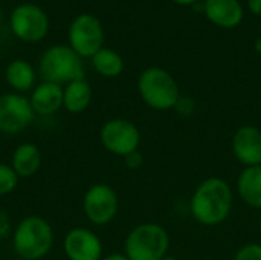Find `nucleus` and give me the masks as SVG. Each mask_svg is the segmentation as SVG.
Wrapping results in <instances>:
<instances>
[{"label": "nucleus", "mask_w": 261, "mask_h": 260, "mask_svg": "<svg viewBox=\"0 0 261 260\" xmlns=\"http://www.w3.org/2000/svg\"><path fill=\"white\" fill-rule=\"evenodd\" d=\"M232 202L231 185L225 179L213 176L197 185L190 201V210L200 225L216 227L228 219Z\"/></svg>", "instance_id": "1"}, {"label": "nucleus", "mask_w": 261, "mask_h": 260, "mask_svg": "<svg viewBox=\"0 0 261 260\" xmlns=\"http://www.w3.org/2000/svg\"><path fill=\"white\" fill-rule=\"evenodd\" d=\"M54 245V230L41 216H26L12 231V248L23 260H41Z\"/></svg>", "instance_id": "2"}, {"label": "nucleus", "mask_w": 261, "mask_h": 260, "mask_svg": "<svg viewBox=\"0 0 261 260\" xmlns=\"http://www.w3.org/2000/svg\"><path fill=\"white\" fill-rule=\"evenodd\" d=\"M38 72L43 81L63 86L83 80L84 64L83 58L69 44H54L41 54Z\"/></svg>", "instance_id": "3"}, {"label": "nucleus", "mask_w": 261, "mask_h": 260, "mask_svg": "<svg viewBox=\"0 0 261 260\" xmlns=\"http://www.w3.org/2000/svg\"><path fill=\"white\" fill-rule=\"evenodd\" d=\"M138 92L144 103L156 110L174 109L179 98V86L174 77L158 66L147 67L138 78Z\"/></svg>", "instance_id": "4"}, {"label": "nucleus", "mask_w": 261, "mask_h": 260, "mask_svg": "<svg viewBox=\"0 0 261 260\" xmlns=\"http://www.w3.org/2000/svg\"><path fill=\"white\" fill-rule=\"evenodd\" d=\"M170 248L167 230L154 222L136 225L125 238L124 254L128 260H161Z\"/></svg>", "instance_id": "5"}, {"label": "nucleus", "mask_w": 261, "mask_h": 260, "mask_svg": "<svg viewBox=\"0 0 261 260\" xmlns=\"http://www.w3.org/2000/svg\"><path fill=\"white\" fill-rule=\"evenodd\" d=\"M67 41L81 58H92L104 48V28L99 18L87 12L76 15L69 25Z\"/></svg>", "instance_id": "6"}, {"label": "nucleus", "mask_w": 261, "mask_h": 260, "mask_svg": "<svg viewBox=\"0 0 261 260\" xmlns=\"http://www.w3.org/2000/svg\"><path fill=\"white\" fill-rule=\"evenodd\" d=\"M12 34L24 43H38L49 32V17L46 11L35 3L17 5L9 17Z\"/></svg>", "instance_id": "7"}, {"label": "nucleus", "mask_w": 261, "mask_h": 260, "mask_svg": "<svg viewBox=\"0 0 261 260\" xmlns=\"http://www.w3.org/2000/svg\"><path fill=\"white\" fill-rule=\"evenodd\" d=\"M99 139L109 153L125 158L139 149L141 132L132 121L115 118L104 123L99 132Z\"/></svg>", "instance_id": "8"}, {"label": "nucleus", "mask_w": 261, "mask_h": 260, "mask_svg": "<svg viewBox=\"0 0 261 260\" xmlns=\"http://www.w3.org/2000/svg\"><path fill=\"white\" fill-rule=\"evenodd\" d=\"M119 201L116 192L107 184H95L83 198V211L87 221L96 227L110 224L118 213Z\"/></svg>", "instance_id": "9"}, {"label": "nucleus", "mask_w": 261, "mask_h": 260, "mask_svg": "<svg viewBox=\"0 0 261 260\" xmlns=\"http://www.w3.org/2000/svg\"><path fill=\"white\" fill-rule=\"evenodd\" d=\"M35 112L29 98L23 93L9 92L0 95V132L15 135L23 132L34 120Z\"/></svg>", "instance_id": "10"}, {"label": "nucleus", "mask_w": 261, "mask_h": 260, "mask_svg": "<svg viewBox=\"0 0 261 260\" xmlns=\"http://www.w3.org/2000/svg\"><path fill=\"white\" fill-rule=\"evenodd\" d=\"M63 250L69 260H101L102 242L89 228L76 227L66 233Z\"/></svg>", "instance_id": "11"}, {"label": "nucleus", "mask_w": 261, "mask_h": 260, "mask_svg": "<svg viewBox=\"0 0 261 260\" xmlns=\"http://www.w3.org/2000/svg\"><path fill=\"white\" fill-rule=\"evenodd\" d=\"M232 153L245 167L261 166V130L255 126H242L232 136Z\"/></svg>", "instance_id": "12"}, {"label": "nucleus", "mask_w": 261, "mask_h": 260, "mask_svg": "<svg viewBox=\"0 0 261 260\" xmlns=\"http://www.w3.org/2000/svg\"><path fill=\"white\" fill-rule=\"evenodd\" d=\"M203 14L213 25L232 29L243 21L245 9L239 0H203Z\"/></svg>", "instance_id": "13"}, {"label": "nucleus", "mask_w": 261, "mask_h": 260, "mask_svg": "<svg viewBox=\"0 0 261 260\" xmlns=\"http://www.w3.org/2000/svg\"><path fill=\"white\" fill-rule=\"evenodd\" d=\"M29 101L35 115H55L63 107V87L55 83L43 81L34 87Z\"/></svg>", "instance_id": "14"}, {"label": "nucleus", "mask_w": 261, "mask_h": 260, "mask_svg": "<svg viewBox=\"0 0 261 260\" xmlns=\"http://www.w3.org/2000/svg\"><path fill=\"white\" fill-rule=\"evenodd\" d=\"M11 167L18 178H31L38 173L41 167V152L34 143H23L15 147Z\"/></svg>", "instance_id": "15"}, {"label": "nucleus", "mask_w": 261, "mask_h": 260, "mask_svg": "<svg viewBox=\"0 0 261 260\" xmlns=\"http://www.w3.org/2000/svg\"><path fill=\"white\" fill-rule=\"evenodd\" d=\"M92 86L86 78L72 81L63 87V107L69 113H83L92 103Z\"/></svg>", "instance_id": "16"}, {"label": "nucleus", "mask_w": 261, "mask_h": 260, "mask_svg": "<svg viewBox=\"0 0 261 260\" xmlns=\"http://www.w3.org/2000/svg\"><path fill=\"white\" fill-rule=\"evenodd\" d=\"M237 190L246 205L261 208V166L243 169L237 181Z\"/></svg>", "instance_id": "17"}, {"label": "nucleus", "mask_w": 261, "mask_h": 260, "mask_svg": "<svg viewBox=\"0 0 261 260\" xmlns=\"http://www.w3.org/2000/svg\"><path fill=\"white\" fill-rule=\"evenodd\" d=\"M5 80L14 92H28L35 84V69L26 60H12L5 69Z\"/></svg>", "instance_id": "18"}, {"label": "nucleus", "mask_w": 261, "mask_h": 260, "mask_svg": "<svg viewBox=\"0 0 261 260\" xmlns=\"http://www.w3.org/2000/svg\"><path fill=\"white\" fill-rule=\"evenodd\" d=\"M92 64L95 70L106 77V78H115L119 77L124 70V60L122 57L110 49V48H102L99 49L93 57H92Z\"/></svg>", "instance_id": "19"}, {"label": "nucleus", "mask_w": 261, "mask_h": 260, "mask_svg": "<svg viewBox=\"0 0 261 260\" xmlns=\"http://www.w3.org/2000/svg\"><path fill=\"white\" fill-rule=\"evenodd\" d=\"M18 176L12 170L11 164L0 162V196H6L12 193L18 184Z\"/></svg>", "instance_id": "20"}, {"label": "nucleus", "mask_w": 261, "mask_h": 260, "mask_svg": "<svg viewBox=\"0 0 261 260\" xmlns=\"http://www.w3.org/2000/svg\"><path fill=\"white\" fill-rule=\"evenodd\" d=\"M234 260H261V244L251 242L243 247L236 253Z\"/></svg>", "instance_id": "21"}, {"label": "nucleus", "mask_w": 261, "mask_h": 260, "mask_svg": "<svg viewBox=\"0 0 261 260\" xmlns=\"http://www.w3.org/2000/svg\"><path fill=\"white\" fill-rule=\"evenodd\" d=\"M174 109H176L180 115L190 116V115H193V112H194V109H196V103H194L193 98H190V97H182V95H180V98H179V101H177V104H176Z\"/></svg>", "instance_id": "22"}, {"label": "nucleus", "mask_w": 261, "mask_h": 260, "mask_svg": "<svg viewBox=\"0 0 261 260\" xmlns=\"http://www.w3.org/2000/svg\"><path fill=\"white\" fill-rule=\"evenodd\" d=\"M11 236V219L8 213L0 210V241H5Z\"/></svg>", "instance_id": "23"}, {"label": "nucleus", "mask_w": 261, "mask_h": 260, "mask_svg": "<svg viewBox=\"0 0 261 260\" xmlns=\"http://www.w3.org/2000/svg\"><path fill=\"white\" fill-rule=\"evenodd\" d=\"M142 161H144V158H142V155H141V152L139 150H136V152H133V153H130V155H127L125 158H124V162H125V166L128 167V169H139L141 166H142Z\"/></svg>", "instance_id": "24"}, {"label": "nucleus", "mask_w": 261, "mask_h": 260, "mask_svg": "<svg viewBox=\"0 0 261 260\" xmlns=\"http://www.w3.org/2000/svg\"><path fill=\"white\" fill-rule=\"evenodd\" d=\"M248 8L254 15L261 17V0H248Z\"/></svg>", "instance_id": "25"}, {"label": "nucleus", "mask_w": 261, "mask_h": 260, "mask_svg": "<svg viewBox=\"0 0 261 260\" xmlns=\"http://www.w3.org/2000/svg\"><path fill=\"white\" fill-rule=\"evenodd\" d=\"M101 260H128V257L122 253H112V254H107V256H102Z\"/></svg>", "instance_id": "26"}, {"label": "nucleus", "mask_w": 261, "mask_h": 260, "mask_svg": "<svg viewBox=\"0 0 261 260\" xmlns=\"http://www.w3.org/2000/svg\"><path fill=\"white\" fill-rule=\"evenodd\" d=\"M176 5H180V6H193L194 3L197 2H202V0H173Z\"/></svg>", "instance_id": "27"}, {"label": "nucleus", "mask_w": 261, "mask_h": 260, "mask_svg": "<svg viewBox=\"0 0 261 260\" xmlns=\"http://www.w3.org/2000/svg\"><path fill=\"white\" fill-rule=\"evenodd\" d=\"M193 6H194V11H196V12H203V0H202V2H197V3H194Z\"/></svg>", "instance_id": "28"}, {"label": "nucleus", "mask_w": 261, "mask_h": 260, "mask_svg": "<svg viewBox=\"0 0 261 260\" xmlns=\"http://www.w3.org/2000/svg\"><path fill=\"white\" fill-rule=\"evenodd\" d=\"M254 48H255V52L261 55V37H258V38L255 40V43H254Z\"/></svg>", "instance_id": "29"}, {"label": "nucleus", "mask_w": 261, "mask_h": 260, "mask_svg": "<svg viewBox=\"0 0 261 260\" xmlns=\"http://www.w3.org/2000/svg\"><path fill=\"white\" fill-rule=\"evenodd\" d=\"M161 260H177V259H176V257H173V256H168V254H167L164 259H161Z\"/></svg>", "instance_id": "30"}, {"label": "nucleus", "mask_w": 261, "mask_h": 260, "mask_svg": "<svg viewBox=\"0 0 261 260\" xmlns=\"http://www.w3.org/2000/svg\"><path fill=\"white\" fill-rule=\"evenodd\" d=\"M2 18H3V12H2V6H0V23H2Z\"/></svg>", "instance_id": "31"}, {"label": "nucleus", "mask_w": 261, "mask_h": 260, "mask_svg": "<svg viewBox=\"0 0 261 260\" xmlns=\"http://www.w3.org/2000/svg\"><path fill=\"white\" fill-rule=\"evenodd\" d=\"M260 230H261V221H260Z\"/></svg>", "instance_id": "32"}, {"label": "nucleus", "mask_w": 261, "mask_h": 260, "mask_svg": "<svg viewBox=\"0 0 261 260\" xmlns=\"http://www.w3.org/2000/svg\"><path fill=\"white\" fill-rule=\"evenodd\" d=\"M0 2H2V0H0Z\"/></svg>", "instance_id": "33"}]
</instances>
